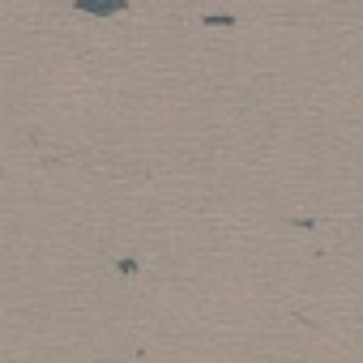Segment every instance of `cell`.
<instances>
[{"mask_svg":"<svg viewBox=\"0 0 363 363\" xmlns=\"http://www.w3.org/2000/svg\"><path fill=\"white\" fill-rule=\"evenodd\" d=\"M77 9L82 13H99V18H111L124 9V0H77Z\"/></svg>","mask_w":363,"mask_h":363,"instance_id":"cell-1","label":"cell"}]
</instances>
